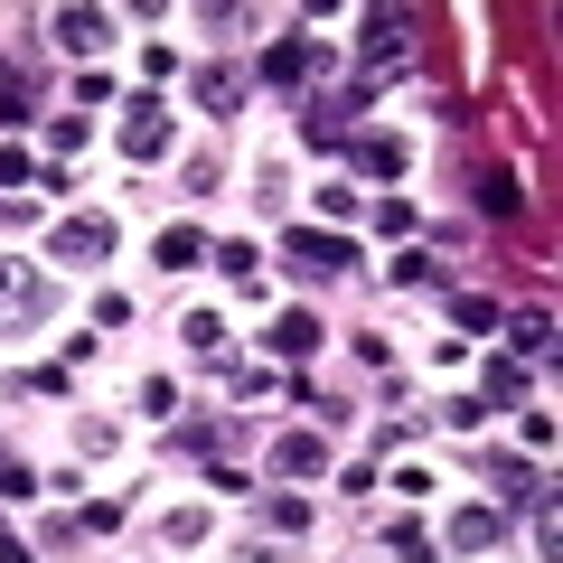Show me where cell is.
Masks as SVG:
<instances>
[{"instance_id": "obj_1", "label": "cell", "mask_w": 563, "mask_h": 563, "mask_svg": "<svg viewBox=\"0 0 563 563\" xmlns=\"http://www.w3.org/2000/svg\"><path fill=\"white\" fill-rule=\"evenodd\" d=\"M103 254H113V217H57L47 263H66V273H103Z\"/></svg>"}, {"instance_id": "obj_2", "label": "cell", "mask_w": 563, "mask_h": 563, "mask_svg": "<svg viewBox=\"0 0 563 563\" xmlns=\"http://www.w3.org/2000/svg\"><path fill=\"white\" fill-rule=\"evenodd\" d=\"M47 310H57V291H47L29 263H0V329H38Z\"/></svg>"}, {"instance_id": "obj_3", "label": "cell", "mask_w": 563, "mask_h": 563, "mask_svg": "<svg viewBox=\"0 0 563 563\" xmlns=\"http://www.w3.org/2000/svg\"><path fill=\"white\" fill-rule=\"evenodd\" d=\"M282 254H291V263H301V273H357V244H347V235H329V225H291V235H282Z\"/></svg>"}, {"instance_id": "obj_4", "label": "cell", "mask_w": 563, "mask_h": 563, "mask_svg": "<svg viewBox=\"0 0 563 563\" xmlns=\"http://www.w3.org/2000/svg\"><path fill=\"white\" fill-rule=\"evenodd\" d=\"M122 161H169V113H161V95H141L132 113H122Z\"/></svg>"}, {"instance_id": "obj_5", "label": "cell", "mask_w": 563, "mask_h": 563, "mask_svg": "<svg viewBox=\"0 0 563 563\" xmlns=\"http://www.w3.org/2000/svg\"><path fill=\"white\" fill-rule=\"evenodd\" d=\"M47 38H57L66 57H103V47H113V10H57Z\"/></svg>"}, {"instance_id": "obj_6", "label": "cell", "mask_w": 563, "mask_h": 563, "mask_svg": "<svg viewBox=\"0 0 563 563\" xmlns=\"http://www.w3.org/2000/svg\"><path fill=\"white\" fill-rule=\"evenodd\" d=\"M498 536H507V517H498V507H479V498H461V507H451V526H442L451 554H488Z\"/></svg>"}, {"instance_id": "obj_7", "label": "cell", "mask_w": 563, "mask_h": 563, "mask_svg": "<svg viewBox=\"0 0 563 563\" xmlns=\"http://www.w3.org/2000/svg\"><path fill=\"white\" fill-rule=\"evenodd\" d=\"M347 161H357L366 179H404V169H413V141H404V132H357V141H347Z\"/></svg>"}, {"instance_id": "obj_8", "label": "cell", "mask_w": 563, "mask_h": 563, "mask_svg": "<svg viewBox=\"0 0 563 563\" xmlns=\"http://www.w3.org/2000/svg\"><path fill=\"white\" fill-rule=\"evenodd\" d=\"M320 76V38H273L263 47V85H310Z\"/></svg>"}, {"instance_id": "obj_9", "label": "cell", "mask_w": 563, "mask_h": 563, "mask_svg": "<svg viewBox=\"0 0 563 563\" xmlns=\"http://www.w3.org/2000/svg\"><path fill=\"white\" fill-rule=\"evenodd\" d=\"M320 470H329L320 432H282V442H273V479H320Z\"/></svg>"}, {"instance_id": "obj_10", "label": "cell", "mask_w": 563, "mask_h": 563, "mask_svg": "<svg viewBox=\"0 0 563 563\" xmlns=\"http://www.w3.org/2000/svg\"><path fill=\"white\" fill-rule=\"evenodd\" d=\"M366 76H376V66H404V29H413V20H404V10H366Z\"/></svg>"}, {"instance_id": "obj_11", "label": "cell", "mask_w": 563, "mask_h": 563, "mask_svg": "<svg viewBox=\"0 0 563 563\" xmlns=\"http://www.w3.org/2000/svg\"><path fill=\"white\" fill-rule=\"evenodd\" d=\"M263 347H273V357H310V347H320V320H310V310H273Z\"/></svg>"}, {"instance_id": "obj_12", "label": "cell", "mask_w": 563, "mask_h": 563, "mask_svg": "<svg viewBox=\"0 0 563 563\" xmlns=\"http://www.w3.org/2000/svg\"><path fill=\"white\" fill-rule=\"evenodd\" d=\"M151 254H161V273H198V263H207V235H198V225H161Z\"/></svg>"}, {"instance_id": "obj_13", "label": "cell", "mask_w": 563, "mask_h": 563, "mask_svg": "<svg viewBox=\"0 0 563 563\" xmlns=\"http://www.w3.org/2000/svg\"><path fill=\"white\" fill-rule=\"evenodd\" d=\"M254 207H263V217L291 207V161H282V151H263V161H254Z\"/></svg>"}, {"instance_id": "obj_14", "label": "cell", "mask_w": 563, "mask_h": 563, "mask_svg": "<svg viewBox=\"0 0 563 563\" xmlns=\"http://www.w3.org/2000/svg\"><path fill=\"white\" fill-rule=\"evenodd\" d=\"M179 339H188V357H207V366L225 357V320H217V310H188V320H179Z\"/></svg>"}, {"instance_id": "obj_15", "label": "cell", "mask_w": 563, "mask_h": 563, "mask_svg": "<svg viewBox=\"0 0 563 563\" xmlns=\"http://www.w3.org/2000/svg\"><path fill=\"white\" fill-rule=\"evenodd\" d=\"M198 103H207V113H235V103H244V76H235V66H198Z\"/></svg>"}, {"instance_id": "obj_16", "label": "cell", "mask_w": 563, "mask_h": 563, "mask_svg": "<svg viewBox=\"0 0 563 563\" xmlns=\"http://www.w3.org/2000/svg\"><path fill=\"white\" fill-rule=\"evenodd\" d=\"M320 217H329V235H347V225L366 217V198H357L347 179H329V188H320Z\"/></svg>"}, {"instance_id": "obj_17", "label": "cell", "mask_w": 563, "mask_h": 563, "mask_svg": "<svg viewBox=\"0 0 563 563\" xmlns=\"http://www.w3.org/2000/svg\"><path fill=\"white\" fill-rule=\"evenodd\" d=\"M207 526H217V507H169V517H161V536L188 554V544H207Z\"/></svg>"}, {"instance_id": "obj_18", "label": "cell", "mask_w": 563, "mask_h": 563, "mask_svg": "<svg viewBox=\"0 0 563 563\" xmlns=\"http://www.w3.org/2000/svg\"><path fill=\"white\" fill-rule=\"evenodd\" d=\"M507 339H517V357H544V347H554V320L526 310V320H507Z\"/></svg>"}, {"instance_id": "obj_19", "label": "cell", "mask_w": 563, "mask_h": 563, "mask_svg": "<svg viewBox=\"0 0 563 563\" xmlns=\"http://www.w3.org/2000/svg\"><path fill=\"white\" fill-rule=\"evenodd\" d=\"M451 329H470V339H479V329H498V301H479V291H461V301H451Z\"/></svg>"}, {"instance_id": "obj_20", "label": "cell", "mask_w": 563, "mask_h": 563, "mask_svg": "<svg viewBox=\"0 0 563 563\" xmlns=\"http://www.w3.org/2000/svg\"><path fill=\"white\" fill-rule=\"evenodd\" d=\"M554 544H563V507H554V498H544V488H536V554L554 563Z\"/></svg>"}, {"instance_id": "obj_21", "label": "cell", "mask_w": 563, "mask_h": 563, "mask_svg": "<svg viewBox=\"0 0 563 563\" xmlns=\"http://www.w3.org/2000/svg\"><path fill=\"white\" fill-rule=\"evenodd\" d=\"M395 282H404V291H432V282H442V263H432V254H395Z\"/></svg>"}, {"instance_id": "obj_22", "label": "cell", "mask_w": 563, "mask_h": 563, "mask_svg": "<svg viewBox=\"0 0 563 563\" xmlns=\"http://www.w3.org/2000/svg\"><path fill=\"white\" fill-rule=\"evenodd\" d=\"M385 544H395V563H432V536H422V526H395Z\"/></svg>"}, {"instance_id": "obj_23", "label": "cell", "mask_w": 563, "mask_h": 563, "mask_svg": "<svg viewBox=\"0 0 563 563\" xmlns=\"http://www.w3.org/2000/svg\"><path fill=\"white\" fill-rule=\"evenodd\" d=\"M169 404H179V385H169V376H141V413L161 422V413H169Z\"/></svg>"}, {"instance_id": "obj_24", "label": "cell", "mask_w": 563, "mask_h": 563, "mask_svg": "<svg viewBox=\"0 0 563 563\" xmlns=\"http://www.w3.org/2000/svg\"><path fill=\"white\" fill-rule=\"evenodd\" d=\"M0 122H29V85L10 76V66H0Z\"/></svg>"}, {"instance_id": "obj_25", "label": "cell", "mask_w": 563, "mask_h": 563, "mask_svg": "<svg viewBox=\"0 0 563 563\" xmlns=\"http://www.w3.org/2000/svg\"><path fill=\"white\" fill-rule=\"evenodd\" d=\"M29 179V151H20V141H0V188H20Z\"/></svg>"}, {"instance_id": "obj_26", "label": "cell", "mask_w": 563, "mask_h": 563, "mask_svg": "<svg viewBox=\"0 0 563 563\" xmlns=\"http://www.w3.org/2000/svg\"><path fill=\"white\" fill-rule=\"evenodd\" d=\"M0 563H29V544H10V536H0Z\"/></svg>"}]
</instances>
